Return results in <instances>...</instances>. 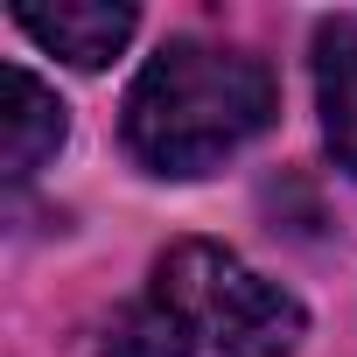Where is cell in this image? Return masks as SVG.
<instances>
[{"label":"cell","mask_w":357,"mask_h":357,"mask_svg":"<svg viewBox=\"0 0 357 357\" xmlns=\"http://www.w3.org/2000/svg\"><path fill=\"white\" fill-rule=\"evenodd\" d=\"M315 105H322L329 154L357 175V22L315 29Z\"/></svg>","instance_id":"cell-5"},{"label":"cell","mask_w":357,"mask_h":357,"mask_svg":"<svg viewBox=\"0 0 357 357\" xmlns=\"http://www.w3.org/2000/svg\"><path fill=\"white\" fill-rule=\"evenodd\" d=\"M15 29L77 70H105L133 36V8H119V0H56V8H15Z\"/></svg>","instance_id":"cell-3"},{"label":"cell","mask_w":357,"mask_h":357,"mask_svg":"<svg viewBox=\"0 0 357 357\" xmlns=\"http://www.w3.org/2000/svg\"><path fill=\"white\" fill-rule=\"evenodd\" d=\"M308 315L287 287L211 238H183L154 259L147 294L105 322L98 357H287Z\"/></svg>","instance_id":"cell-1"},{"label":"cell","mask_w":357,"mask_h":357,"mask_svg":"<svg viewBox=\"0 0 357 357\" xmlns=\"http://www.w3.org/2000/svg\"><path fill=\"white\" fill-rule=\"evenodd\" d=\"M63 147V105L43 77H29L22 63L0 70V161H8V183L29 175Z\"/></svg>","instance_id":"cell-4"},{"label":"cell","mask_w":357,"mask_h":357,"mask_svg":"<svg viewBox=\"0 0 357 357\" xmlns=\"http://www.w3.org/2000/svg\"><path fill=\"white\" fill-rule=\"evenodd\" d=\"M280 112L273 70L245 50L175 36L126 91V147L154 175H211Z\"/></svg>","instance_id":"cell-2"}]
</instances>
